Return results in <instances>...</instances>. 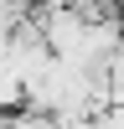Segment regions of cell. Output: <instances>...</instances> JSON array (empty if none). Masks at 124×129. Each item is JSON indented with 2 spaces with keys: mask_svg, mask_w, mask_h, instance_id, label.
<instances>
[{
  "mask_svg": "<svg viewBox=\"0 0 124 129\" xmlns=\"http://www.w3.org/2000/svg\"><path fill=\"white\" fill-rule=\"evenodd\" d=\"M21 103H26V78H21V67L0 52V114H16Z\"/></svg>",
  "mask_w": 124,
  "mask_h": 129,
  "instance_id": "cell-1",
  "label": "cell"
},
{
  "mask_svg": "<svg viewBox=\"0 0 124 129\" xmlns=\"http://www.w3.org/2000/svg\"><path fill=\"white\" fill-rule=\"evenodd\" d=\"M5 129H62V119H57L52 109H41V103H21V109L10 114Z\"/></svg>",
  "mask_w": 124,
  "mask_h": 129,
  "instance_id": "cell-2",
  "label": "cell"
},
{
  "mask_svg": "<svg viewBox=\"0 0 124 129\" xmlns=\"http://www.w3.org/2000/svg\"><path fill=\"white\" fill-rule=\"evenodd\" d=\"M83 21H98V16H114V0H67Z\"/></svg>",
  "mask_w": 124,
  "mask_h": 129,
  "instance_id": "cell-3",
  "label": "cell"
},
{
  "mask_svg": "<svg viewBox=\"0 0 124 129\" xmlns=\"http://www.w3.org/2000/svg\"><path fill=\"white\" fill-rule=\"evenodd\" d=\"M62 129H98V119H72V124H62Z\"/></svg>",
  "mask_w": 124,
  "mask_h": 129,
  "instance_id": "cell-4",
  "label": "cell"
},
{
  "mask_svg": "<svg viewBox=\"0 0 124 129\" xmlns=\"http://www.w3.org/2000/svg\"><path fill=\"white\" fill-rule=\"evenodd\" d=\"M114 16H119V26H124V0H114Z\"/></svg>",
  "mask_w": 124,
  "mask_h": 129,
  "instance_id": "cell-5",
  "label": "cell"
},
{
  "mask_svg": "<svg viewBox=\"0 0 124 129\" xmlns=\"http://www.w3.org/2000/svg\"><path fill=\"white\" fill-rule=\"evenodd\" d=\"M5 124H10V114H0V129H5Z\"/></svg>",
  "mask_w": 124,
  "mask_h": 129,
  "instance_id": "cell-6",
  "label": "cell"
}]
</instances>
